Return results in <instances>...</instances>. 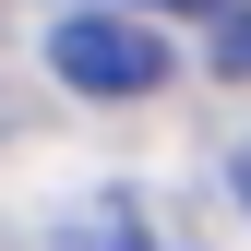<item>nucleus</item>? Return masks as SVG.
Returning <instances> with one entry per match:
<instances>
[{
    "label": "nucleus",
    "instance_id": "3",
    "mask_svg": "<svg viewBox=\"0 0 251 251\" xmlns=\"http://www.w3.org/2000/svg\"><path fill=\"white\" fill-rule=\"evenodd\" d=\"M239 203H251V144H239Z\"/></svg>",
    "mask_w": 251,
    "mask_h": 251
},
{
    "label": "nucleus",
    "instance_id": "2",
    "mask_svg": "<svg viewBox=\"0 0 251 251\" xmlns=\"http://www.w3.org/2000/svg\"><path fill=\"white\" fill-rule=\"evenodd\" d=\"M215 72H251V0H227V24H215Z\"/></svg>",
    "mask_w": 251,
    "mask_h": 251
},
{
    "label": "nucleus",
    "instance_id": "1",
    "mask_svg": "<svg viewBox=\"0 0 251 251\" xmlns=\"http://www.w3.org/2000/svg\"><path fill=\"white\" fill-rule=\"evenodd\" d=\"M48 72L72 84V96H155L168 84V36L155 24H132V12H60L48 24Z\"/></svg>",
    "mask_w": 251,
    "mask_h": 251
}]
</instances>
